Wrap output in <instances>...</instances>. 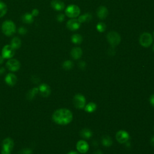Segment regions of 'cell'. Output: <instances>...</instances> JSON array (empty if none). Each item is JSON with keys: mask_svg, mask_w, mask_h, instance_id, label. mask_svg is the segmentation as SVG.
<instances>
[{"mask_svg": "<svg viewBox=\"0 0 154 154\" xmlns=\"http://www.w3.org/2000/svg\"><path fill=\"white\" fill-rule=\"evenodd\" d=\"M72 113L68 109H60L56 110L52 115V120L56 123L61 125H68L72 122Z\"/></svg>", "mask_w": 154, "mask_h": 154, "instance_id": "cell-1", "label": "cell"}, {"mask_svg": "<svg viewBox=\"0 0 154 154\" xmlns=\"http://www.w3.org/2000/svg\"><path fill=\"white\" fill-rule=\"evenodd\" d=\"M1 30L5 36H10L15 33L16 25L12 21H5L2 24Z\"/></svg>", "mask_w": 154, "mask_h": 154, "instance_id": "cell-2", "label": "cell"}, {"mask_svg": "<svg viewBox=\"0 0 154 154\" xmlns=\"http://www.w3.org/2000/svg\"><path fill=\"white\" fill-rule=\"evenodd\" d=\"M107 39L112 47H116L121 41V37L118 33L116 31H110L107 35Z\"/></svg>", "mask_w": 154, "mask_h": 154, "instance_id": "cell-3", "label": "cell"}, {"mask_svg": "<svg viewBox=\"0 0 154 154\" xmlns=\"http://www.w3.org/2000/svg\"><path fill=\"white\" fill-rule=\"evenodd\" d=\"M153 42V38L149 33L145 32L141 35L139 38L140 44L145 48H148L151 45Z\"/></svg>", "mask_w": 154, "mask_h": 154, "instance_id": "cell-4", "label": "cell"}, {"mask_svg": "<svg viewBox=\"0 0 154 154\" xmlns=\"http://www.w3.org/2000/svg\"><path fill=\"white\" fill-rule=\"evenodd\" d=\"M80 9L78 6L74 4H71L67 7L65 10L66 15L71 18H75L80 15Z\"/></svg>", "mask_w": 154, "mask_h": 154, "instance_id": "cell-5", "label": "cell"}, {"mask_svg": "<svg viewBox=\"0 0 154 154\" xmlns=\"http://www.w3.org/2000/svg\"><path fill=\"white\" fill-rule=\"evenodd\" d=\"M73 103L78 109H83L85 105V98L81 94H77L73 99Z\"/></svg>", "mask_w": 154, "mask_h": 154, "instance_id": "cell-6", "label": "cell"}, {"mask_svg": "<svg viewBox=\"0 0 154 154\" xmlns=\"http://www.w3.org/2000/svg\"><path fill=\"white\" fill-rule=\"evenodd\" d=\"M13 140L9 138L5 139L3 142L2 154H10L13 147Z\"/></svg>", "mask_w": 154, "mask_h": 154, "instance_id": "cell-7", "label": "cell"}, {"mask_svg": "<svg viewBox=\"0 0 154 154\" xmlns=\"http://www.w3.org/2000/svg\"><path fill=\"white\" fill-rule=\"evenodd\" d=\"M15 49L10 45L4 46L2 50V56L4 58L10 59L15 55Z\"/></svg>", "mask_w": 154, "mask_h": 154, "instance_id": "cell-8", "label": "cell"}, {"mask_svg": "<svg viewBox=\"0 0 154 154\" xmlns=\"http://www.w3.org/2000/svg\"><path fill=\"white\" fill-rule=\"evenodd\" d=\"M116 138L117 141L119 143H125L128 141V140L130 138V135L126 131L120 130L116 133Z\"/></svg>", "mask_w": 154, "mask_h": 154, "instance_id": "cell-9", "label": "cell"}, {"mask_svg": "<svg viewBox=\"0 0 154 154\" xmlns=\"http://www.w3.org/2000/svg\"><path fill=\"white\" fill-rule=\"evenodd\" d=\"M6 66L10 71L12 72H16L20 68V63L16 59L10 58L6 63Z\"/></svg>", "mask_w": 154, "mask_h": 154, "instance_id": "cell-10", "label": "cell"}, {"mask_svg": "<svg viewBox=\"0 0 154 154\" xmlns=\"http://www.w3.org/2000/svg\"><path fill=\"white\" fill-rule=\"evenodd\" d=\"M67 28L71 31H76L80 28L81 23L79 22L78 19H72L69 20L66 24Z\"/></svg>", "mask_w": 154, "mask_h": 154, "instance_id": "cell-11", "label": "cell"}, {"mask_svg": "<svg viewBox=\"0 0 154 154\" xmlns=\"http://www.w3.org/2000/svg\"><path fill=\"white\" fill-rule=\"evenodd\" d=\"M77 149L78 152L80 153H86L89 149V146L88 143L84 140H79L77 144Z\"/></svg>", "mask_w": 154, "mask_h": 154, "instance_id": "cell-12", "label": "cell"}, {"mask_svg": "<svg viewBox=\"0 0 154 154\" xmlns=\"http://www.w3.org/2000/svg\"><path fill=\"white\" fill-rule=\"evenodd\" d=\"M96 14L98 18H99L100 19H105L109 15L108 9L105 6H100L97 10Z\"/></svg>", "mask_w": 154, "mask_h": 154, "instance_id": "cell-13", "label": "cell"}, {"mask_svg": "<svg viewBox=\"0 0 154 154\" xmlns=\"http://www.w3.org/2000/svg\"><path fill=\"white\" fill-rule=\"evenodd\" d=\"M51 5L53 9L56 11H62L64 7V3L60 0H52L51 3Z\"/></svg>", "mask_w": 154, "mask_h": 154, "instance_id": "cell-14", "label": "cell"}, {"mask_svg": "<svg viewBox=\"0 0 154 154\" xmlns=\"http://www.w3.org/2000/svg\"><path fill=\"white\" fill-rule=\"evenodd\" d=\"M39 91L41 93V94L44 96L47 97L51 93V89L49 85H48L46 84H42L39 86Z\"/></svg>", "mask_w": 154, "mask_h": 154, "instance_id": "cell-15", "label": "cell"}, {"mask_svg": "<svg viewBox=\"0 0 154 154\" xmlns=\"http://www.w3.org/2000/svg\"><path fill=\"white\" fill-rule=\"evenodd\" d=\"M82 54H83L82 50L80 48H78V47L73 48L71 50V55L72 57L75 60L79 59L81 57Z\"/></svg>", "mask_w": 154, "mask_h": 154, "instance_id": "cell-16", "label": "cell"}, {"mask_svg": "<svg viewBox=\"0 0 154 154\" xmlns=\"http://www.w3.org/2000/svg\"><path fill=\"white\" fill-rule=\"evenodd\" d=\"M5 81L9 85L13 86L15 85V84L16 83L17 78L16 75L13 74V73H9V74L5 77Z\"/></svg>", "mask_w": 154, "mask_h": 154, "instance_id": "cell-17", "label": "cell"}, {"mask_svg": "<svg viewBox=\"0 0 154 154\" xmlns=\"http://www.w3.org/2000/svg\"><path fill=\"white\" fill-rule=\"evenodd\" d=\"M92 19V15L90 13H86L81 16H79L78 18V21L80 23H83L85 22H88L91 21Z\"/></svg>", "mask_w": 154, "mask_h": 154, "instance_id": "cell-18", "label": "cell"}, {"mask_svg": "<svg viewBox=\"0 0 154 154\" xmlns=\"http://www.w3.org/2000/svg\"><path fill=\"white\" fill-rule=\"evenodd\" d=\"M33 18H34V16L31 15V13H26L22 15V21L25 24H30L33 22Z\"/></svg>", "mask_w": 154, "mask_h": 154, "instance_id": "cell-19", "label": "cell"}, {"mask_svg": "<svg viewBox=\"0 0 154 154\" xmlns=\"http://www.w3.org/2000/svg\"><path fill=\"white\" fill-rule=\"evenodd\" d=\"M10 45L12 46L13 49H19L21 46V41L18 37H15L12 39Z\"/></svg>", "mask_w": 154, "mask_h": 154, "instance_id": "cell-20", "label": "cell"}, {"mask_svg": "<svg viewBox=\"0 0 154 154\" xmlns=\"http://www.w3.org/2000/svg\"><path fill=\"white\" fill-rule=\"evenodd\" d=\"M71 41L74 44L79 45L83 42V37L80 35L75 34L72 36Z\"/></svg>", "mask_w": 154, "mask_h": 154, "instance_id": "cell-21", "label": "cell"}, {"mask_svg": "<svg viewBox=\"0 0 154 154\" xmlns=\"http://www.w3.org/2000/svg\"><path fill=\"white\" fill-rule=\"evenodd\" d=\"M84 109L86 112H88L89 113H93L96 109V105L94 102H90L88 105H85Z\"/></svg>", "mask_w": 154, "mask_h": 154, "instance_id": "cell-22", "label": "cell"}, {"mask_svg": "<svg viewBox=\"0 0 154 154\" xmlns=\"http://www.w3.org/2000/svg\"><path fill=\"white\" fill-rule=\"evenodd\" d=\"M80 135H81V136L83 138H86V139H89L92 137V132L90 130L85 128V129H83L81 131V132H80Z\"/></svg>", "mask_w": 154, "mask_h": 154, "instance_id": "cell-23", "label": "cell"}, {"mask_svg": "<svg viewBox=\"0 0 154 154\" xmlns=\"http://www.w3.org/2000/svg\"><path fill=\"white\" fill-rule=\"evenodd\" d=\"M102 144L105 147H110L112 145V140L109 136H104L102 138Z\"/></svg>", "mask_w": 154, "mask_h": 154, "instance_id": "cell-24", "label": "cell"}, {"mask_svg": "<svg viewBox=\"0 0 154 154\" xmlns=\"http://www.w3.org/2000/svg\"><path fill=\"white\" fill-rule=\"evenodd\" d=\"M7 12V7L5 3L0 1V18L4 16Z\"/></svg>", "mask_w": 154, "mask_h": 154, "instance_id": "cell-25", "label": "cell"}, {"mask_svg": "<svg viewBox=\"0 0 154 154\" xmlns=\"http://www.w3.org/2000/svg\"><path fill=\"white\" fill-rule=\"evenodd\" d=\"M73 66V64L72 62L70 60H66L63 63V68L66 70H70L71 69Z\"/></svg>", "mask_w": 154, "mask_h": 154, "instance_id": "cell-26", "label": "cell"}, {"mask_svg": "<svg viewBox=\"0 0 154 154\" xmlns=\"http://www.w3.org/2000/svg\"><path fill=\"white\" fill-rule=\"evenodd\" d=\"M38 92H39V89H37V88H35V89H33L32 90H31L27 94L28 99H31L33 97L35 96V95Z\"/></svg>", "mask_w": 154, "mask_h": 154, "instance_id": "cell-27", "label": "cell"}, {"mask_svg": "<svg viewBox=\"0 0 154 154\" xmlns=\"http://www.w3.org/2000/svg\"><path fill=\"white\" fill-rule=\"evenodd\" d=\"M106 25L103 22H99L97 26H96V28H97V30L99 32L101 33H102L104 31H105L106 30Z\"/></svg>", "mask_w": 154, "mask_h": 154, "instance_id": "cell-28", "label": "cell"}, {"mask_svg": "<svg viewBox=\"0 0 154 154\" xmlns=\"http://www.w3.org/2000/svg\"><path fill=\"white\" fill-rule=\"evenodd\" d=\"M18 32L20 35H25L26 32H27V30H26V29L24 27H20L19 29H18Z\"/></svg>", "mask_w": 154, "mask_h": 154, "instance_id": "cell-29", "label": "cell"}, {"mask_svg": "<svg viewBox=\"0 0 154 154\" xmlns=\"http://www.w3.org/2000/svg\"><path fill=\"white\" fill-rule=\"evenodd\" d=\"M57 19L58 22H63L64 19V15L63 14H59L57 16Z\"/></svg>", "mask_w": 154, "mask_h": 154, "instance_id": "cell-30", "label": "cell"}, {"mask_svg": "<svg viewBox=\"0 0 154 154\" xmlns=\"http://www.w3.org/2000/svg\"><path fill=\"white\" fill-rule=\"evenodd\" d=\"M39 10L37 9H35L33 10V11L31 12V15L35 17V16H37L39 15Z\"/></svg>", "mask_w": 154, "mask_h": 154, "instance_id": "cell-31", "label": "cell"}, {"mask_svg": "<svg viewBox=\"0 0 154 154\" xmlns=\"http://www.w3.org/2000/svg\"><path fill=\"white\" fill-rule=\"evenodd\" d=\"M150 103L153 107H154V94L150 97Z\"/></svg>", "mask_w": 154, "mask_h": 154, "instance_id": "cell-32", "label": "cell"}, {"mask_svg": "<svg viewBox=\"0 0 154 154\" xmlns=\"http://www.w3.org/2000/svg\"><path fill=\"white\" fill-rule=\"evenodd\" d=\"M79 66L81 68H84L85 67V63L84 62H81L79 63Z\"/></svg>", "mask_w": 154, "mask_h": 154, "instance_id": "cell-33", "label": "cell"}, {"mask_svg": "<svg viewBox=\"0 0 154 154\" xmlns=\"http://www.w3.org/2000/svg\"><path fill=\"white\" fill-rule=\"evenodd\" d=\"M4 58H3V57L2 56H0V64L3 63V62H4Z\"/></svg>", "mask_w": 154, "mask_h": 154, "instance_id": "cell-34", "label": "cell"}, {"mask_svg": "<svg viewBox=\"0 0 154 154\" xmlns=\"http://www.w3.org/2000/svg\"><path fill=\"white\" fill-rule=\"evenodd\" d=\"M151 145L154 147V136L151 138Z\"/></svg>", "mask_w": 154, "mask_h": 154, "instance_id": "cell-35", "label": "cell"}, {"mask_svg": "<svg viewBox=\"0 0 154 154\" xmlns=\"http://www.w3.org/2000/svg\"><path fill=\"white\" fill-rule=\"evenodd\" d=\"M68 154H79V153L75 151H71Z\"/></svg>", "mask_w": 154, "mask_h": 154, "instance_id": "cell-36", "label": "cell"}, {"mask_svg": "<svg viewBox=\"0 0 154 154\" xmlns=\"http://www.w3.org/2000/svg\"><path fill=\"white\" fill-rule=\"evenodd\" d=\"M4 72V69L3 68H1L0 69V74H1V73H3Z\"/></svg>", "mask_w": 154, "mask_h": 154, "instance_id": "cell-37", "label": "cell"}, {"mask_svg": "<svg viewBox=\"0 0 154 154\" xmlns=\"http://www.w3.org/2000/svg\"><path fill=\"white\" fill-rule=\"evenodd\" d=\"M95 154H102V152H101V151H99V150H98V151H97L95 152Z\"/></svg>", "mask_w": 154, "mask_h": 154, "instance_id": "cell-38", "label": "cell"}, {"mask_svg": "<svg viewBox=\"0 0 154 154\" xmlns=\"http://www.w3.org/2000/svg\"><path fill=\"white\" fill-rule=\"evenodd\" d=\"M153 51H154V45H153Z\"/></svg>", "mask_w": 154, "mask_h": 154, "instance_id": "cell-39", "label": "cell"}, {"mask_svg": "<svg viewBox=\"0 0 154 154\" xmlns=\"http://www.w3.org/2000/svg\"><path fill=\"white\" fill-rule=\"evenodd\" d=\"M153 36H154V33H153Z\"/></svg>", "mask_w": 154, "mask_h": 154, "instance_id": "cell-40", "label": "cell"}]
</instances>
